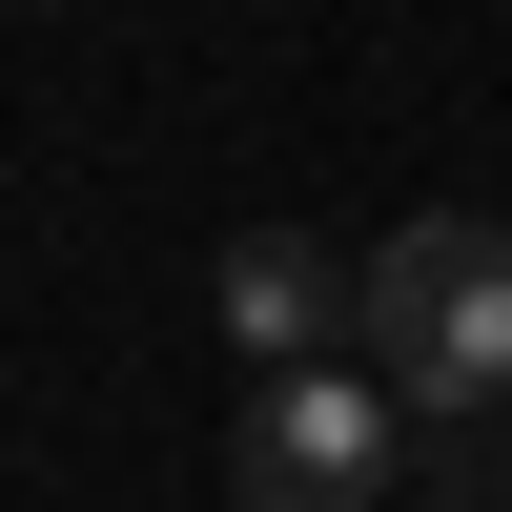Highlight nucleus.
Wrapping results in <instances>:
<instances>
[{
    "instance_id": "3",
    "label": "nucleus",
    "mask_w": 512,
    "mask_h": 512,
    "mask_svg": "<svg viewBox=\"0 0 512 512\" xmlns=\"http://www.w3.org/2000/svg\"><path fill=\"white\" fill-rule=\"evenodd\" d=\"M205 308H226V349H246V369H287V349H328V328H349V246H308V226H246Z\"/></svg>"
},
{
    "instance_id": "4",
    "label": "nucleus",
    "mask_w": 512,
    "mask_h": 512,
    "mask_svg": "<svg viewBox=\"0 0 512 512\" xmlns=\"http://www.w3.org/2000/svg\"><path fill=\"white\" fill-rule=\"evenodd\" d=\"M492 512H512V492H492Z\"/></svg>"
},
{
    "instance_id": "1",
    "label": "nucleus",
    "mask_w": 512,
    "mask_h": 512,
    "mask_svg": "<svg viewBox=\"0 0 512 512\" xmlns=\"http://www.w3.org/2000/svg\"><path fill=\"white\" fill-rule=\"evenodd\" d=\"M349 328H369V369H390L410 410H492L512 390V226H492V205L390 226L349 267Z\"/></svg>"
},
{
    "instance_id": "2",
    "label": "nucleus",
    "mask_w": 512,
    "mask_h": 512,
    "mask_svg": "<svg viewBox=\"0 0 512 512\" xmlns=\"http://www.w3.org/2000/svg\"><path fill=\"white\" fill-rule=\"evenodd\" d=\"M390 472H410V390L369 410V369H328V349H287L267 390L226 410V492L246 512H369Z\"/></svg>"
}]
</instances>
